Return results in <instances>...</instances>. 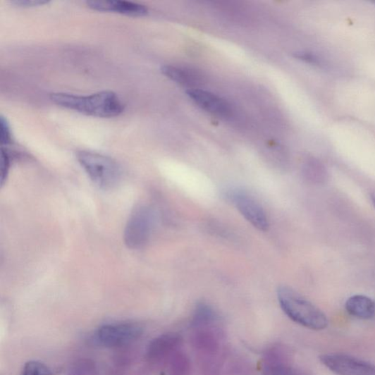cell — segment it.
<instances>
[{
    "label": "cell",
    "mask_w": 375,
    "mask_h": 375,
    "mask_svg": "<svg viewBox=\"0 0 375 375\" xmlns=\"http://www.w3.org/2000/svg\"><path fill=\"white\" fill-rule=\"evenodd\" d=\"M277 297L281 309L295 323L314 331L327 328L328 321L325 313L295 290L279 287Z\"/></svg>",
    "instance_id": "obj_2"
},
{
    "label": "cell",
    "mask_w": 375,
    "mask_h": 375,
    "mask_svg": "<svg viewBox=\"0 0 375 375\" xmlns=\"http://www.w3.org/2000/svg\"><path fill=\"white\" fill-rule=\"evenodd\" d=\"M11 166V159L8 151L4 147L1 149V166H0V171H1V180L2 185L4 184L6 179L7 178L9 168Z\"/></svg>",
    "instance_id": "obj_16"
},
{
    "label": "cell",
    "mask_w": 375,
    "mask_h": 375,
    "mask_svg": "<svg viewBox=\"0 0 375 375\" xmlns=\"http://www.w3.org/2000/svg\"><path fill=\"white\" fill-rule=\"evenodd\" d=\"M154 226V214L147 206H140L129 218L125 230V242L128 248L143 247L151 238Z\"/></svg>",
    "instance_id": "obj_4"
},
{
    "label": "cell",
    "mask_w": 375,
    "mask_h": 375,
    "mask_svg": "<svg viewBox=\"0 0 375 375\" xmlns=\"http://www.w3.org/2000/svg\"><path fill=\"white\" fill-rule=\"evenodd\" d=\"M50 99L60 106L96 118H111L119 116L124 106L117 94L102 91L88 97L71 95L68 93H52Z\"/></svg>",
    "instance_id": "obj_1"
},
{
    "label": "cell",
    "mask_w": 375,
    "mask_h": 375,
    "mask_svg": "<svg viewBox=\"0 0 375 375\" xmlns=\"http://www.w3.org/2000/svg\"><path fill=\"white\" fill-rule=\"evenodd\" d=\"M295 57L303 60L309 63H319L318 59L309 53L297 52L295 54Z\"/></svg>",
    "instance_id": "obj_19"
},
{
    "label": "cell",
    "mask_w": 375,
    "mask_h": 375,
    "mask_svg": "<svg viewBox=\"0 0 375 375\" xmlns=\"http://www.w3.org/2000/svg\"><path fill=\"white\" fill-rule=\"evenodd\" d=\"M86 4L90 9L100 12H112L133 17H142L148 13V9L145 6L128 1L91 0Z\"/></svg>",
    "instance_id": "obj_9"
},
{
    "label": "cell",
    "mask_w": 375,
    "mask_h": 375,
    "mask_svg": "<svg viewBox=\"0 0 375 375\" xmlns=\"http://www.w3.org/2000/svg\"><path fill=\"white\" fill-rule=\"evenodd\" d=\"M374 4L375 5V2L374 3Z\"/></svg>",
    "instance_id": "obj_21"
},
{
    "label": "cell",
    "mask_w": 375,
    "mask_h": 375,
    "mask_svg": "<svg viewBox=\"0 0 375 375\" xmlns=\"http://www.w3.org/2000/svg\"><path fill=\"white\" fill-rule=\"evenodd\" d=\"M371 199L375 207V195H371Z\"/></svg>",
    "instance_id": "obj_20"
},
{
    "label": "cell",
    "mask_w": 375,
    "mask_h": 375,
    "mask_svg": "<svg viewBox=\"0 0 375 375\" xmlns=\"http://www.w3.org/2000/svg\"><path fill=\"white\" fill-rule=\"evenodd\" d=\"M161 72L172 81L183 85H195L197 76L192 72L174 66H164Z\"/></svg>",
    "instance_id": "obj_12"
},
{
    "label": "cell",
    "mask_w": 375,
    "mask_h": 375,
    "mask_svg": "<svg viewBox=\"0 0 375 375\" xmlns=\"http://www.w3.org/2000/svg\"><path fill=\"white\" fill-rule=\"evenodd\" d=\"M51 372L44 364L30 361L25 364L22 375H51Z\"/></svg>",
    "instance_id": "obj_14"
},
{
    "label": "cell",
    "mask_w": 375,
    "mask_h": 375,
    "mask_svg": "<svg viewBox=\"0 0 375 375\" xmlns=\"http://www.w3.org/2000/svg\"><path fill=\"white\" fill-rule=\"evenodd\" d=\"M234 201L239 212L253 227L260 231L268 230L269 228L268 217L258 202L245 194L236 195Z\"/></svg>",
    "instance_id": "obj_8"
},
{
    "label": "cell",
    "mask_w": 375,
    "mask_h": 375,
    "mask_svg": "<svg viewBox=\"0 0 375 375\" xmlns=\"http://www.w3.org/2000/svg\"><path fill=\"white\" fill-rule=\"evenodd\" d=\"M0 128H1V140L2 147L8 145L12 142L11 130L9 123L5 117L1 116L0 119Z\"/></svg>",
    "instance_id": "obj_17"
},
{
    "label": "cell",
    "mask_w": 375,
    "mask_h": 375,
    "mask_svg": "<svg viewBox=\"0 0 375 375\" xmlns=\"http://www.w3.org/2000/svg\"><path fill=\"white\" fill-rule=\"evenodd\" d=\"M49 3L46 0H13L11 2L13 5L24 8L41 6Z\"/></svg>",
    "instance_id": "obj_18"
},
{
    "label": "cell",
    "mask_w": 375,
    "mask_h": 375,
    "mask_svg": "<svg viewBox=\"0 0 375 375\" xmlns=\"http://www.w3.org/2000/svg\"><path fill=\"white\" fill-rule=\"evenodd\" d=\"M320 361L337 375H375V364L347 354H324Z\"/></svg>",
    "instance_id": "obj_6"
},
{
    "label": "cell",
    "mask_w": 375,
    "mask_h": 375,
    "mask_svg": "<svg viewBox=\"0 0 375 375\" xmlns=\"http://www.w3.org/2000/svg\"><path fill=\"white\" fill-rule=\"evenodd\" d=\"M143 328L134 323L106 324L101 326L94 334V340L106 348H118L137 340Z\"/></svg>",
    "instance_id": "obj_5"
},
{
    "label": "cell",
    "mask_w": 375,
    "mask_h": 375,
    "mask_svg": "<svg viewBox=\"0 0 375 375\" xmlns=\"http://www.w3.org/2000/svg\"><path fill=\"white\" fill-rule=\"evenodd\" d=\"M180 337L176 333L161 335L149 345L147 356L152 362H158L174 350L180 343Z\"/></svg>",
    "instance_id": "obj_10"
},
{
    "label": "cell",
    "mask_w": 375,
    "mask_h": 375,
    "mask_svg": "<svg viewBox=\"0 0 375 375\" xmlns=\"http://www.w3.org/2000/svg\"><path fill=\"white\" fill-rule=\"evenodd\" d=\"M266 375H309L308 374L284 364H276L269 366Z\"/></svg>",
    "instance_id": "obj_13"
},
{
    "label": "cell",
    "mask_w": 375,
    "mask_h": 375,
    "mask_svg": "<svg viewBox=\"0 0 375 375\" xmlns=\"http://www.w3.org/2000/svg\"><path fill=\"white\" fill-rule=\"evenodd\" d=\"M345 309L355 318L370 320L375 316V302L366 295H355L347 300Z\"/></svg>",
    "instance_id": "obj_11"
},
{
    "label": "cell",
    "mask_w": 375,
    "mask_h": 375,
    "mask_svg": "<svg viewBox=\"0 0 375 375\" xmlns=\"http://www.w3.org/2000/svg\"><path fill=\"white\" fill-rule=\"evenodd\" d=\"M78 159L94 183L101 189H113L121 178V168L113 159L97 153L80 152Z\"/></svg>",
    "instance_id": "obj_3"
},
{
    "label": "cell",
    "mask_w": 375,
    "mask_h": 375,
    "mask_svg": "<svg viewBox=\"0 0 375 375\" xmlns=\"http://www.w3.org/2000/svg\"><path fill=\"white\" fill-rule=\"evenodd\" d=\"M68 375H98L95 365L88 361L77 363L70 370Z\"/></svg>",
    "instance_id": "obj_15"
},
{
    "label": "cell",
    "mask_w": 375,
    "mask_h": 375,
    "mask_svg": "<svg viewBox=\"0 0 375 375\" xmlns=\"http://www.w3.org/2000/svg\"><path fill=\"white\" fill-rule=\"evenodd\" d=\"M186 93L198 106L214 116L227 118L232 115L230 104L214 93L200 89H190Z\"/></svg>",
    "instance_id": "obj_7"
}]
</instances>
